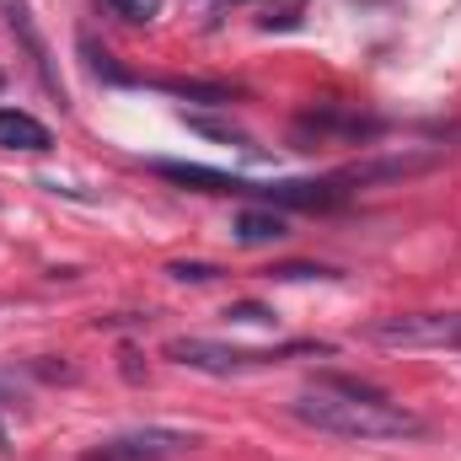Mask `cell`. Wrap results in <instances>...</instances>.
<instances>
[{
	"label": "cell",
	"instance_id": "obj_1",
	"mask_svg": "<svg viewBox=\"0 0 461 461\" xmlns=\"http://www.w3.org/2000/svg\"><path fill=\"white\" fill-rule=\"evenodd\" d=\"M290 413L322 435H339V440H413V435H424L419 413H408L386 392L348 381V375H322L312 392H301L290 402Z\"/></svg>",
	"mask_w": 461,
	"mask_h": 461
},
{
	"label": "cell",
	"instance_id": "obj_2",
	"mask_svg": "<svg viewBox=\"0 0 461 461\" xmlns=\"http://www.w3.org/2000/svg\"><path fill=\"white\" fill-rule=\"evenodd\" d=\"M365 339L381 348H461V312H397L375 317Z\"/></svg>",
	"mask_w": 461,
	"mask_h": 461
},
{
	"label": "cell",
	"instance_id": "obj_3",
	"mask_svg": "<svg viewBox=\"0 0 461 461\" xmlns=\"http://www.w3.org/2000/svg\"><path fill=\"white\" fill-rule=\"evenodd\" d=\"M290 354H312V344H290V348H226L210 344V339H172L167 359L188 365V370H210V375H236V370H263V365H279Z\"/></svg>",
	"mask_w": 461,
	"mask_h": 461
},
{
	"label": "cell",
	"instance_id": "obj_4",
	"mask_svg": "<svg viewBox=\"0 0 461 461\" xmlns=\"http://www.w3.org/2000/svg\"><path fill=\"white\" fill-rule=\"evenodd\" d=\"M194 451V435L183 429H161V424H145V429H123V435H108L92 461H177Z\"/></svg>",
	"mask_w": 461,
	"mask_h": 461
},
{
	"label": "cell",
	"instance_id": "obj_5",
	"mask_svg": "<svg viewBox=\"0 0 461 461\" xmlns=\"http://www.w3.org/2000/svg\"><path fill=\"white\" fill-rule=\"evenodd\" d=\"M0 16H5V27L16 32V43L27 49V59H32L38 81L49 86V97H59V103H65V81H59V70H54V54H49L43 32H38V22H32V5H27V0H0Z\"/></svg>",
	"mask_w": 461,
	"mask_h": 461
},
{
	"label": "cell",
	"instance_id": "obj_6",
	"mask_svg": "<svg viewBox=\"0 0 461 461\" xmlns=\"http://www.w3.org/2000/svg\"><path fill=\"white\" fill-rule=\"evenodd\" d=\"M344 194H348L344 183H258V188H252V199L285 204V210H328V204H339Z\"/></svg>",
	"mask_w": 461,
	"mask_h": 461
},
{
	"label": "cell",
	"instance_id": "obj_7",
	"mask_svg": "<svg viewBox=\"0 0 461 461\" xmlns=\"http://www.w3.org/2000/svg\"><path fill=\"white\" fill-rule=\"evenodd\" d=\"M156 177L167 183H183V188H199V194H252L258 183L247 177H230V172H215V167H188V161H150Z\"/></svg>",
	"mask_w": 461,
	"mask_h": 461
},
{
	"label": "cell",
	"instance_id": "obj_8",
	"mask_svg": "<svg viewBox=\"0 0 461 461\" xmlns=\"http://www.w3.org/2000/svg\"><path fill=\"white\" fill-rule=\"evenodd\" d=\"M54 140H49V129L38 123L32 113H22V108H0V150H49Z\"/></svg>",
	"mask_w": 461,
	"mask_h": 461
},
{
	"label": "cell",
	"instance_id": "obj_9",
	"mask_svg": "<svg viewBox=\"0 0 461 461\" xmlns=\"http://www.w3.org/2000/svg\"><path fill=\"white\" fill-rule=\"evenodd\" d=\"M285 236H290V221H285L274 204H252V210H241V215H236V241H247V247L285 241Z\"/></svg>",
	"mask_w": 461,
	"mask_h": 461
},
{
	"label": "cell",
	"instance_id": "obj_10",
	"mask_svg": "<svg viewBox=\"0 0 461 461\" xmlns=\"http://www.w3.org/2000/svg\"><path fill=\"white\" fill-rule=\"evenodd\" d=\"M113 5V16H123V22H156L161 16V0H108Z\"/></svg>",
	"mask_w": 461,
	"mask_h": 461
},
{
	"label": "cell",
	"instance_id": "obj_11",
	"mask_svg": "<svg viewBox=\"0 0 461 461\" xmlns=\"http://www.w3.org/2000/svg\"><path fill=\"white\" fill-rule=\"evenodd\" d=\"M188 129H199V134H215V140H230V145H247V134H241V129H230V123H210V118H188Z\"/></svg>",
	"mask_w": 461,
	"mask_h": 461
},
{
	"label": "cell",
	"instance_id": "obj_12",
	"mask_svg": "<svg viewBox=\"0 0 461 461\" xmlns=\"http://www.w3.org/2000/svg\"><path fill=\"white\" fill-rule=\"evenodd\" d=\"M167 274H172V279H183V285H204V279H215V268H210V263H172Z\"/></svg>",
	"mask_w": 461,
	"mask_h": 461
},
{
	"label": "cell",
	"instance_id": "obj_13",
	"mask_svg": "<svg viewBox=\"0 0 461 461\" xmlns=\"http://www.w3.org/2000/svg\"><path fill=\"white\" fill-rule=\"evenodd\" d=\"M226 317H230V322H274V312H268V306H252V301H241V306H230Z\"/></svg>",
	"mask_w": 461,
	"mask_h": 461
},
{
	"label": "cell",
	"instance_id": "obj_14",
	"mask_svg": "<svg viewBox=\"0 0 461 461\" xmlns=\"http://www.w3.org/2000/svg\"><path fill=\"white\" fill-rule=\"evenodd\" d=\"M0 451H11V446H5V424H0Z\"/></svg>",
	"mask_w": 461,
	"mask_h": 461
}]
</instances>
